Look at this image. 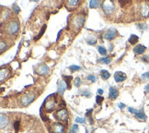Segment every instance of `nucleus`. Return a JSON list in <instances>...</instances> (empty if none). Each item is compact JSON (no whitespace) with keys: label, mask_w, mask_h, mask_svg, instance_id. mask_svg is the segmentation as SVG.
I'll list each match as a JSON object with an SVG mask.
<instances>
[{"label":"nucleus","mask_w":149,"mask_h":133,"mask_svg":"<svg viewBox=\"0 0 149 133\" xmlns=\"http://www.w3.org/2000/svg\"><path fill=\"white\" fill-rule=\"evenodd\" d=\"M98 50H99V52L100 53V54L103 55V56H105V55L107 54V50L105 49V48H104L103 46H99V47H98Z\"/></svg>","instance_id":"obj_25"},{"label":"nucleus","mask_w":149,"mask_h":133,"mask_svg":"<svg viewBox=\"0 0 149 133\" xmlns=\"http://www.w3.org/2000/svg\"><path fill=\"white\" fill-rule=\"evenodd\" d=\"M135 117L138 118V119H141V120H144V121L146 120V115H144V113L143 112V110H141L139 113H137L136 115H135Z\"/></svg>","instance_id":"obj_18"},{"label":"nucleus","mask_w":149,"mask_h":133,"mask_svg":"<svg viewBox=\"0 0 149 133\" xmlns=\"http://www.w3.org/2000/svg\"><path fill=\"white\" fill-rule=\"evenodd\" d=\"M74 86H76V87H79L80 84H81V79H80V78H78V77L76 78V79H74Z\"/></svg>","instance_id":"obj_28"},{"label":"nucleus","mask_w":149,"mask_h":133,"mask_svg":"<svg viewBox=\"0 0 149 133\" xmlns=\"http://www.w3.org/2000/svg\"><path fill=\"white\" fill-rule=\"evenodd\" d=\"M13 10H14V11H15L16 14H17V13L19 12V7H17V4H14V5H13Z\"/></svg>","instance_id":"obj_33"},{"label":"nucleus","mask_w":149,"mask_h":133,"mask_svg":"<svg viewBox=\"0 0 149 133\" xmlns=\"http://www.w3.org/2000/svg\"><path fill=\"white\" fill-rule=\"evenodd\" d=\"M102 7H103L104 11L106 12L107 14H111V13H112L113 10H114V5H113V3L111 1L104 2Z\"/></svg>","instance_id":"obj_6"},{"label":"nucleus","mask_w":149,"mask_h":133,"mask_svg":"<svg viewBox=\"0 0 149 133\" xmlns=\"http://www.w3.org/2000/svg\"><path fill=\"white\" fill-rule=\"evenodd\" d=\"M129 112H131V113H133V114H135L136 115L137 113H139V111H137V110H135V109H134V108H132V107H129Z\"/></svg>","instance_id":"obj_34"},{"label":"nucleus","mask_w":149,"mask_h":133,"mask_svg":"<svg viewBox=\"0 0 149 133\" xmlns=\"http://www.w3.org/2000/svg\"><path fill=\"white\" fill-rule=\"evenodd\" d=\"M116 35H117V30L114 28H111V29L108 30L106 33L104 34V38L107 40H112L115 38Z\"/></svg>","instance_id":"obj_7"},{"label":"nucleus","mask_w":149,"mask_h":133,"mask_svg":"<svg viewBox=\"0 0 149 133\" xmlns=\"http://www.w3.org/2000/svg\"><path fill=\"white\" fill-rule=\"evenodd\" d=\"M118 106H119V108H120V109H123V108L125 107V105H124V104L120 103L119 105H118Z\"/></svg>","instance_id":"obj_38"},{"label":"nucleus","mask_w":149,"mask_h":133,"mask_svg":"<svg viewBox=\"0 0 149 133\" xmlns=\"http://www.w3.org/2000/svg\"><path fill=\"white\" fill-rule=\"evenodd\" d=\"M78 4L77 0H73V1H68V5L69 6H77Z\"/></svg>","instance_id":"obj_32"},{"label":"nucleus","mask_w":149,"mask_h":133,"mask_svg":"<svg viewBox=\"0 0 149 133\" xmlns=\"http://www.w3.org/2000/svg\"><path fill=\"white\" fill-rule=\"evenodd\" d=\"M55 94H52L49 96H47V98L43 102L42 107L45 108L46 112H51L52 110L56 108V97H54Z\"/></svg>","instance_id":"obj_1"},{"label":"nucleus","mask_w":149,"mask_h":133,"mask_svg":"<svg viewBox=\"0 0 149 133\" xmlns=\"http://www.w3.org/2000/svg\"><path fill=\"white\" fill-rule=\"evenodd\" d=\"M138 40H139V37L137 36V35L132 34V35L130 36V38H129V43H130L131 44H135V43H137Z\"/></svg>","instance_id":"obj_17"},{"label":"nucleus","mask_w":149,"mask_h":133,"mask_svg":"<svg viewBox=\"0 0 149 133\" xmlns=\"http://www.w3.org/2000/svg\"><path fill=\"white\" fill-rule=\"evenodd\" d=\"M99 6V2L97 1V0H92V1L89 2V7L90 8H96Z\"/></svg>","instance_id":"obj_22"},{"label":"nucleus","mask_w":149,"mask_h":133,"mask_svg":"<svg viewBox=\"0 0 149 133\" xmlns=\"http://www.w3.org/2000/svg\"><path fill=\"white\" fill-rule=\"evenodd\" d=\"M118 95H119V92H118L117 89L115 87H111V89H109V99L114 100L117 98Z\"/></svg>","instance_id":"obj_11"},{"label":"nucleus","mask_w":149,"mask_h":133,"mask_svg":"<svg viewBox=\"0 0 149 133\" xmlns=\"http://www.w3.org/2000/svg\"><path fill=\"white\" fill-rule=\"evenodd\" d=\"M69 69L71 71H77V70H79L80 69V66H76V65H72L69 66Z\"/></svg>","instance_id":"obj_27"},{"label":"nucleus","mask_w":149,"mask_h":133,"mask_svg":"<svg viewBox=\"0 0 149 133\" xmlns=\"http://www.w3.org/2000/svg\"><path fill=\"white\" fill-rule=\"evenodd\" d=\"M62 31H63V30L59 31V33H58V34H57V39H56V40H58V38L60 37V34H61V33H62Z\"/></svg>","instance_id":"obj_42"},{"label":"nucleus","mask_w":149,"mask_h":133,"mask_svg":"<svg viewBox=\"0 0 149 133\" xmlns=\"http://www.w3.org/2000/svg\"><path fill=\"white\" fill-rule=\"evenodd\" d=\"M100 76H101V78L103 79H108L109 77H111V74H109V72L107 71V70L102 69L101 71H100Z\"/></svg>","instance_id":"obj_19"},{"label":"nucleus","mask_w":149,"mask_h":133,"mask_svg":"<svg viewBox=\"0 0 149 133\" xmlns=\"http://www.w3.org/2000/svg\"><path fill=\"white\" fill-rule=\"evenodd\" d=\"M142 77H143V79H149V72L144 73V74L142 75Z\"/></svg>","instance_id":"obj_35"},{"label":"nucleus","mask_w":149,"mask_h":133,"mask_svg":"<svg viewBox=\"0 0 149 133\" xmlns=\"http://www.w3.org/2000/svg\"><path fill=\"white\" fill-rule=\"evenodd\" d=\"M87 43L89 44H90V45H93V44H95L96 43H97V38H96L95 36L89 37L87 39Z\"/></svg>","instance_id":"obj_21"},{"label":"nucleus","mask_w":149,"mask_h":133,"mask_svg":"<svg viewBox=\"0 0 149 133\" xmlns=\"http://www.w3.org/2000/svg\"><path fill=\"white\" fill-rule=\"evenodd\" d=\"M46 28H47V26H46V24H44V25H43L42 26V29L41 30V32L40 33H39V34L37 35V36L36 37H35L34 38V40H35V41H37V40H39V39H40L42 36V35H43V33H44V32H45V30H46Z\"/></svg>","instance_id":"obj_20"},{"label":"nucleus","mask_w":149,"mask_h":133,"mask_svg":"<svg viewBox=\"0 0 149 133\" xmlns=\"http://www.w3.org/2000/svg\"><path fill=\"white\" fill-rule=\"evenodd\" d=\"M54 117L58 119L60 121H65L67 122V119H68V112L66 109H64L62 108L61 110H59L57 113L54 115Z\"/></svg>","instance_id":"obj_4"},{"label":"nucleus","mask_w":149,"mask_h":133,"mask_svg":"<svg viewBox=\"0 0 149 133\" xmlns=\"http://www.w3.org/2000/svg\"><path fill=\"white\" fill-rule=\"evenodd\" d=\"M87 79L91 81L92 82H95L96 81H97V78H96L95 76H93V75H89V76L87 77Z\"/></svg>","instance_id":"obj_29"},{"label":"nucleus","mask_w":149,"mask_h":133,"mask_svg":"<svg viewBox=\"0 0 149 133\" xmlns=\"http://www.w3.org/2000/svg\"><path fill=\"white\" fill-rule=\"evenodd\" d=\"M1 128H6L7 126V124H8V119L6 116H4V115L2 114L1 115Z\"/></svg>","instance_id":"obj_16"},{"label":"nucleus","mask_w":149,"mask_h":133,"mask_svg":"<svg viewBox=\"0 0 149 133\" xmlns=\"http://www.w3.org/2000/svg\"><path fill=\"white\" fill-rule=\"evenodd\" d=\"M127 78L126 76V74L123 73V72H121V71H117L115 72L114 74V79H115V81L117 82H121V81H125Z\"/></svg>","instance_id":"obj_9"},{"label":"nucleus","mask_w":149,"mask_h":133,"mask_svg":"<svg viewBox=\"0 0 149 133\" xmlns=\"http://www.w3.org/2000/svg\"><path fill=\"white\" fill-rule=\"evenodd\" d=\"M78 130H79V128H78L77 124H74V125L72 126L71 130H70V133H77V132H78Z\"/></svg>","instance_id":"obj_24"},{"label":"nucleus","mask_w":149,"mask_h":133,"mask_svg":"<svg viewBox=\"0 0 149 133\" xmlns=\"http://www.w3.org/2000/svg\"><path fill=\"white\" fill-rule=\"evenodd\" d=\"M144 90H146V92H149V84H147V85L146 86Z\"/></svg>","instance_id":"obj_40"},{"label":"nucleus","mask_w":149,"mask_h":133,"mask_svg":"<svg viewBox=\"0 0 149 133\" xmlns=\"http://www.w3.org/2000/svg\"><path fill=\"white\" fill-rule=\"evenodd\" d=\"M141 13L144 17H148L149 15V6H147L146 4H144V5L142 6L141 7Z\"/></svg>","instance_id":"obj_15"},{"label":"nucleus","mask_w":149,"mask_h":133,"mask_svg":"<svg viewBox=\"0 0 149 133\" xmlns=\"http://www.w3.org/2000/svg\"><path fill=\"white\" fill-rule=\"evenodd\" d=\"M57 87H58V89H57V92H58V94H60L61 95L64 94V92L65 91V83H64V81H58V82H57Z\"/></svg>","instance_id":"obj_13"},{"label":"nucleus","mask_w":149,"mask_h":133,"mask_svg":"<svg viewBox=\"0 0 149 133\" xmlns=\"http://www.w3.org/2000/svg\"><path fill=\"white\" fill-rule=\"evenodd\" d=\"M63 79H64L65 84H66V88L71 89V84H70V82H71L73 77L72 76H67V75H63Z\"/></svg>","instance_id":"obj_14"},{"label":"nucleus","mask_w":149,"mask_h":133,"mask_svg":"<svg viewBox=\"0 0 149 133\" xmlns=\"http://www.w3.org/2000/svg\"><path fill=\"white\" fill-rule=\"evenodd\" d=\"M103 100H104V97L100 96V95H97V96H96V103H97V104L100 105L103 102Z\"/></svg>","instance_id":"obj_26"},{"label":"nucleus","mask_w":149,"mask_h":133,"mask_svg":"<svg viewBox=\"0 0 149 133\" xmlns=\"http://www.w3.org/2000/svg\"><path fill=\"white\" fill-rule=\"evenodd\" d=\"M111 57H108V56H105V57H101V58L99 59V62L102 64H109L111 63Z\"/></svg>","instance_id":"obj_23"},{"label":"nucleus","mask_w":149,"mask_h":133,"mask_svg":"<svg viewBox=\"0 0 149 133\" xmlns=\"http://www.w3.org/2000/svg\"><path fill=\"white\" fill-rule=\"evenodd\" d=\"M19 29V24L17 21H11L8 22L6 26V32L9 34H15L17 33V31Z\"/></svg>","instance_id":"obj_2"},{"label":"nucleus","mask_w":149,"mask_h":133,"mask_svg":"<svg viewBox=\"0 0 149 133\" xmlns=\"http://www.w3.org/2000/svg\"><path fill=\"white\" fill-rule=\"evenodd\" d=\"M98 94H103V91L101 90V89H99V90H98Z\"/></svg>","instance_id":"obj_41"},{"label":"nucleus","mask_w":149,"mask_h":133,"mask_svg":"<svg viewBox=\"0 0 149 133\" xmlns=\"http://www.w3.org/2000/svg\"><path fill=\"white\" fill-rule=\"evenodd\" d=\"M84 22H85V17L78 16L74 20V25L76 26L77 29H80L83 26V24H84Z\"/></svg>","instance_id":"obj_8"},{"label":"nucleus","mask_w":149,"mask_h":133,"mask_svg":"<svg viewBox=\"0 0 149 133\" xmlns=\"http://www.w3.org/2000/svg\"><path fill=\"white\" fill-rule=\"evenodd\" d=\"M82 94H83V95H86V96H87V97H89V96H90V92H89V91H85V92H82Z\"/></svg>","instance_id":"obj_36"},{"label":"nucleus","mask_w":149,"mask_h":133,"mask_svg":"<svg viewBox=\"0 0 149 133\" xmlns=\"http://www.w3.org/2000/svg\"><path fill=\"white\" fill-rule=\"evenodd\" d=\"M52 133H64V126L61 123H54L52 125Z\"/></svg>","instance_id":"obj_5"},{"label":"nucleus","mask_w":149,"mask_h":133,"mask_svg":"<svg viewBox=\"0 0 149 133\" xmlns=\"http://www.w3.org/2000/svg\"><path fill=\"white\" fill-rule=\"evenodd\" d=\"M92 111H93V109H89V111H87V112L86 113V117H90V114H91Z\"/></svg>","instance_id":"obj_37"},{"label":"nucleus","mask_w":149,"mask_h":133,"mask_svg":"<svg viewBox=\"0 0 149 133\" xmlns=\"http://www.w3.org/2000/svg\"><path fill=\"white\" fill-rule=\"evenodd\" d=\"M14 128H15L16 133H17V131H19V121H16L14 123Z\"/></svg>","instance_id":"obj_31"},{"label":"nucleus","mask_w":149,"mask_h":133,"mask_svg":"<svg viewBox=\"0 0 149 133\" xmlns=\"http://www.w3.org/2000/svg\"><path fill=\"white\" fill-rule=\"evenodd\" d=\"M143 60L146 61V62H147V63H148V62H149V57H148V56H144V57H143Z\"/></svg>","instance_id":"obj_39"},{"label":"nucleus","mask_w":149,"mask_h":133,"mask_svg":"<svg viewBox=\"0 0 149 133\" xmlns=\"http://www.w3.org/2000/svg\"><path fill=\"white\" fill-rule=\"evenodd\" d=\"M85 121H86V119L83 117H77V119H76V122L80 123V124H84Z\"/></svg>","instance_id":"obj_30"},{"label":"nucleus","mask_w":149,"mask_h":133,"mask_svg":"<svg viewBox=\"0 0 149 133\" xmlns=\"http://www.w3.org/2000/svg\"><path fill=\"white\" fill-rule=\"evenodd\" d=\"M36 72L39 75H46V74H48V72H49V68H48L46 65L42 64L39 66V68H37Z\"/></svg>","instance_id":"obj_10"},{"label":"nucleus","mask_w":149,"mask_h":133,"mask_svg":"<svg viewBox=\"0 0 149 133\" xmlns=\"http://www.w3.org/2000/svg\"><path fill=\"white\" fill-rule=\"evenodd\" d=\"M146 50V47L144 46L143 44H137V45L134 48V53H135V54H138V55H141Z\"/></svg>","instance_id":"obj_12"},{"label":"nucleus","mask_w":149,"mask_h":133,"mask_svg":"<svg viewBox=\"0 0 149 133\" xmlns=\"http://www.w3.org/2000/svg\"><path fill=\"white\" fill-rule=\"evenodd\" d=\"M35 94H32V92H28L27 94H25L22 96V98H21V104L23 105H29L30 104H32V102L35 100Z\"/></svg>","instance_id":"obj_3"}]
</instances>
